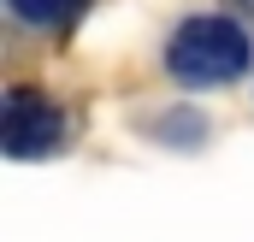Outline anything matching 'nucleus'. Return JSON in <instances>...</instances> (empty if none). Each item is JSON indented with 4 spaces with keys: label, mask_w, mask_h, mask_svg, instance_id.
I'll list each match as a JSON object with an SVG mask.
<instances>
[{
    "label": "nucleus",
    "mask_w": 254,
    "mask_h": 242,
    "mask_svg": "<svg viewBox=\"0 0 254 242\" xmlns=\"http://www.w3.org/2000/svg\"><path fill=\"white\" fill-rule=\"evenodd\" d=\"M254 65V36L225 18V12H201V18H184L178 36L166 42V71L190 89H225L237 83Z\"/></svg>",
    "instance_id": "f257e3e1"
},
{
    "label": "nucleus",
    "mask_w": 254,
    "mask_h": 242,
    "mask_svg": "<svg viewBox=\"0 0 254 242\" xmlns=\"http://www.w3.org/2000/svg\"><path fill=\"white\" fill-rule=\"evenodd\" d=\"M0 148L12 160H42L65 148V113L42 95V89H12L6 113H0Z\"/></svg>",
    "instance_id": "f03ea898"
},
{
    "label": "nucleus",
    "mask_w": 254,
    "mask_h": 242,
    "mask_svg": "<svg viewBox=\"0 0 254 242\" xmlns=\"http://www.w3.org/2000/svg\"><path fill=\"white\" fill-rule=\"evenodd\" d=\"M24 24H36V30H60V24H71L89 0H6Z\"/></svg>",
    "instance_id": "7ed1b4c3"
},
{
    "label": "nucleus",
    "mask_w": 254,
    "mask_h": 242,
    "mask_svg": "<svg viewBox=\"0 0 254 242\" xmlns=\"http://www.w3.org/2000/svg\"><path fill=\"white\" fill-rule=\"evenodd\" d=\"M160 124H166V130H160L166 142H201V136H207V119H201V113H172V119H160Z\"/></svg>",
    "instance_id": "20e7f679"
},
{
    "label": "nucleus",
    "mask_w": 254,
    "mask_h": 242,
    "mask_svg": "<svg viewBox=\"0 0 254 242\" xmlns=\"http://www.w3.org/2000/svg\"><path fill=\"white\" fill-rule=\"evenodd\" d=\"M237 6H243V12H254V0H237Z\"/></svg>",
    "instance_id": "39448f33"
}]
</instances>
